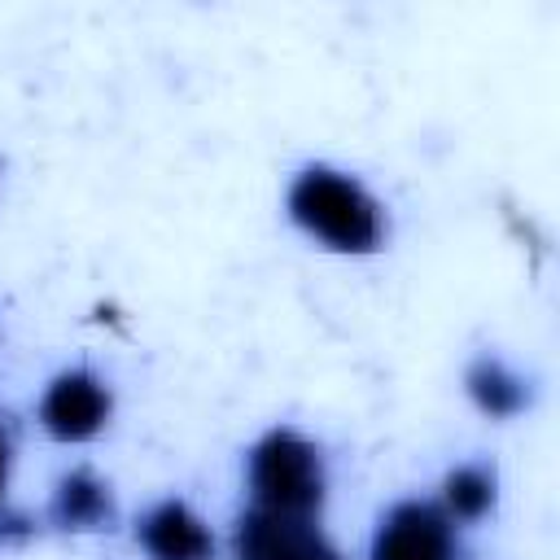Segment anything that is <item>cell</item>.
Listing matches in <instances>:
<instances>
[{
    "instance_id": "obj_1",
    "label": "cell",
    "mask_w": 560,
    "mask_h": 560,
    "mask_svg": "<svg viewBox=\"0 0 560 560\" xmlns=\"http://www.w3.org/2000/svg\"><path fill=\"white\" fill-rule=\"evenodd\" d=\"M289 210H293V219L306 232H315L332 249L368 254L381 241L376 201L354 179H346V175H332V171H306V175H298V184L289 192Z\"/></svg>"
},
{
    "instance_id": "obj_5",
    "label": "cell",
    "mask_w": 560,
    "mask_h": 560,
    "mask_svg": "<svg viewBox=\"0 0 560 560\" xmlns=\"http://www.w3.org/2000/svg\"><path fill=\"white\" fill-rule=\"evenodd\" d=\"M109 416V394L92 372H66L48 385L39 402V420L52 438L61 442H83L92 438Z\"/></svg>"
},
{
    "instance_id": "obj_4",
    "label": "cell",
    "mask_w": 560,
    "mask_h": 560,
    "mask_svg": "<svg viewBox=\"0 0 560 560\" xmlns=\"http://www.w3.org/2000/svg\"><path fill=\"white\" fill-rule=\"evenodd\" d=\"M372 560H464V551L433 503H398L372 538Z\"/></svg>"
},
{
    "instance_id": "obj_3",
    "label": "cell",
    "mask_w": 560,
    "mask_h": 560,
    "mask_svg": "<svg viewBox=\"0 0 560 560\" xmlns=\"http://www.w3.org/2000/svg\"><path fill=\"white\" fill-rule=\"evenodd\" d=\"M236 560H341L311 516L249 508L236 521Z\"/></svg>"
},
{
    "instance_id": "obj_9",
    "label": "cell",
    "mask_w": 560,
    "mask_h": 560,
    "mask_svg": "<svg viewBox=\"0 0 560 560\" xmlns=\"http://www.w3.org/2000/svg\"><path fill=\"white\" fill-rule=\"evenodd\" d=\"M446 508L455 521H481L494 508V468L464 464L446 477Z\"/></svg>"
},
{
    "instance_id": "obj_10",
    "label": "cell",
    "mask_w": 560,
    "mask_h": 560,
    "mask_svg": "<svg viewBox=\"0 0 560 560\" xmlns=\"http://www.w3.org/2000/svg\"><path fill=\"white\" fill-rule=\"evenodd\" d=\"M4 468H9V442H4V433H0V490H4Z\"/></svg>"
},
{
    "instance_id": "obj_8",
    "label": "cell",
    "mask_w": 560,
    "mask_h": 560,
    "mask_svg": "<svg viewBox=\"0 0 560 560\" xmlns=\"http://www.w3.org/2000/svg\"><path fill=\"white\" fill-rule=\"evenodd\" d=\"M468 394L477 398L481 411L490 416H516L525 402H529V389L521 376H512L499 359H477L468 368Z\"/></svg>"
},
{
    "instance_id": "obj_6",
    "label": "cell",
    "mask_w": 560,
    "mask_h": 560,
    "mask_svg": "<svg viewBox=\"0 0 560 560\" xmlns=\"http://www.w3.org/2000/svg\"><path fill=\"white\" fill-rule=\"evenodd\" d=\"M140 542L153 560H210L214 542L210 529L184 508V503H158L144 521H140Z\"/></svg>"
},
{
    "instance_id": "obj_2",
    "label": "cell",
    "mask_w": 560,
    "mask_h": 560,
    "mask_svg": "<svg viewBox=\"0 0 560 560\" xmlns=\"http://www.w3.org/2000/svg\"><path fill=\"white\" fill-rule=\"evenodd\" d=\"M249 490H254V508L262 512L311 516L324 499L319 451L289 429L267 433L249 455Z\"/></svg>"
},
{
    "instance_id": "obj_7",
    "label": "cell",
    "mask_w": 560,
    "mask_h": 560,
    "mask_svg": "<svg viewBox=\"0 0 560 560\" xmlns=\"http://www.w3.org/2000/svg\"><path fill=\"white\" fill-rule=\"evenodd\" d=\"M48 516L61 529H114V521H118L105 481H96L88 468H74L70 477H61Z\"/></svg>"
}]
</instances>
